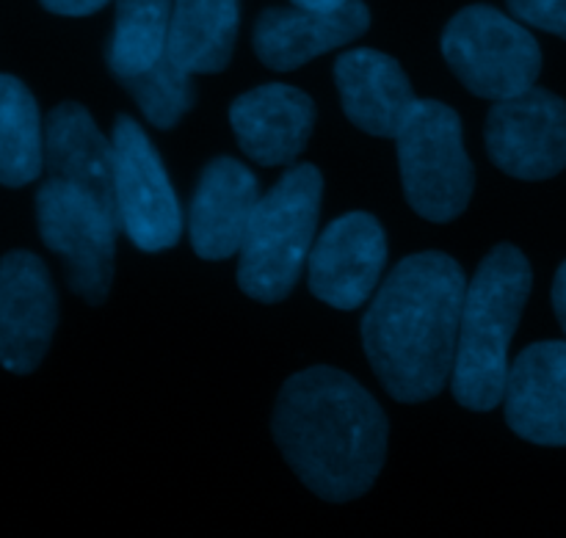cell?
Returning a JSON list of instances; mask_svg holds the SVG:
<instances>
[{
  "label": "cell",
  "mask_w": 566,
  "mask_h": 538,
  "mask_svg": "<svg viewBox=\"0 0 566 538\" xmlns=\"http://www.w3.org/2000/svg\"><path fill=\"white\" fill-rule=\"evenodd\" d=\"M258 202L252 171L232 158H216L199 177L191 202L193 252L202 260H227L241 252Z\"/></svg>",
  "instance_id": "obj_16"
},
{
  "label": "cell",
  "mask_w": 566,
  "mask_h": 538,
  "mask_svg": "<svg viewBox=\"0 0 566 538\" xmlns=\"http://www.w3.org/2000/svg\"><path fill=\"white\" fill-rule=\"evenodd\" d=\"M42 241L61 254L70 287L88 304H103L114 279V249L119 224L77 188L48 180L36 197Z\"/></svg>",
  "instance_id": "obj_7"
},
{
  "label": "cell",
  "mask_w": 566,
  "mask_h": 538,
  "mask_svg": "<svg viewBox=\"0 0 566 538\" xmlns=\"http://www.w3.org/2000/svg\"><path fill=\"white\" fill-rule=\"evenodd\" d=\"M238 36V0H175L169 59L191 75L221 72Z\"/></svg>",
  "instance_id": "obj_18"
},
{
  "label": "cell",
  "mask_w": 566,
  "mask_h": 538,
  "mask_svg": "<svg viewBox=\"0 0 566 538\" xmlns=\"http://www.w3.org/2000/svg\"><path fill=\"white\" fill-rule=\"evenodd\" d=\"M370 25L368 6L348 0L337 9H269L254 25V50L269 70L287 72L340 44L363 36Z\"/></svg>",
  "instance_id": "obj_13"
},
{
  "label": "cell",
  "mask_w": 566,
  "mask_h": 538,
  "mask_svg": "<svg viewBox=\"0 0 566 538\" xmlns=\"http://www.w3.org/2000/svg\"><path fill=\"white\" fill-rule=\"evenodd\" d=\"M335 81L346 116L370 136L396 138L418 105L398 61L379 50L343 53L335 64Z\"/></svg>",
  "instance_id": "obj_17"
},
{
  "label": "cell",
  "mask_w": 566,
  "mask_h": 538,
  "mask_svg": "<svg viewBox=\"0 0 566 538\" xmlns=\"http://www.w3.org/2000/svg\"><path fill=\"white\" fill-rule=\"evenodd\" d=\"M122 86L133 94L138 108L144 110L149 122L160 130L175 127L182 116L191 110L193 99H197V88L191 83V72L177 66L169 59V53L153 64L149 70L138 72V75L122 77Z\"/></svg>",
  "instance_id": "obj_21"
},
{
  "label": "cell",
  "mask_w": 566,
  "mask_h": 538,
  "mask_svg": "<svg viewBox=\"0 0 566 538\" xmlns=\"http://www.w3.org/2000/svg\"><path fill=\"white\" fill-rule=\"evenodd\" d=\"M495 166L520 180H547L566 169V103L545 88L497 99L486 119Z\"/></svg>",
  "instance_id": "obj_9"
},
{
  "label": "cell",
  "mask_w": 566,
  "mask_h": 538,
  "mask_svg": "<svg viewBox=\"0 0 566 538\" xmlns=\"http://www.w3.org/2000/svg\"><path fill=\"white\" fill-rule=\"evenodd\" d=\"M343 3H348V0H293V6H302V9H315V11L337 9V6Z\"/></svg>",
  "instance_id": "obj_25"
},
{
  "label": "cell",
  "mask_w": 566,
  "mask_h": 538,
  "mask_svg": "<svg viewBox=\"0 0 566 538\" xmlns=\"http://www.w3.org/2000/svg\"><path fill=\"white\" fill-rule=\"evenodd\" d=\"M44 163L39 108L17 77L0 75V182L28 186Z\"/></svg>",
  "instance_id": "obj_19"
},
{
  "label": "cell",
  "mask_w": 566,
  "mask_h": 538,
  "mask_svg": "<svg viewBox=\"0 0 566 538\" xmlns=\"http://www.w3.org/2000/svg\"><path fill=\"white\" fill-rule=\"evenodd\" d=\"M387 263V238L368 213H346L321 232L310 252V291L337 309H357L374 296Z\"/></svg>",
  "instance_id": "obj_10"
},
{
  "label": "cell",
  "mask_w": 566,
  "mask_h": 538,
  "mask_svg": "<svg viewBox=\"0 0 566 538\" xmlns=\"http://www.w3.org/2000/svg\"><path fill=\"white\" fill-rule=\"evenodd\" d=\"M531 265L520 249L495 246L464 291L459 324L453 398L470 412H490L503 401L509 348L531 296Z\"/></svg>",
  "instance_id": "obj_3"
},
{
  "label": "cell",
  "mask_w": 566,
  "mask_h": 538,
  "mask_svg": "<svg viewBox=\"0 0 566 538\" xmlns=\"http://www.w3.org/2000/svg\"><path fill=\"white\" fill-rule=\"evenodd\" d=\"M55 291L42 260L14 252L0 263V365L31 373L55 331Z\"/></svg>",
  "instance_id": "obj_11"
},
{
  "label": "cell",
  "mask_w": 566,
  "mask_h": 538,
  "mask_svg": "<svg viewBox=\"0 0 566 538\" xmlns=\"http://www.w3.org/2000/svg\"><path fill=\"white\" fill-rule=\"evenodd\" d=\"M321 191V171L302 163L260 197L238 263V285L249 298L274 304L293 291L313 246Z\"/></svg>",
  "instance_id": "obj_4"
},
{
  "label": "cell",
  "mask_w": 566,
  "mask_h": 538,
  "mask_svg": "<svg viewBox=\"0 0 566 538\" xmlns=\"http://www.w3.org/2000/svg\"><path fill=\"white\" fill-rule=\"evenodd\" d=\"M111 144L122 232H127L142 252L171 249L180 241L182 215L160 155L130 116L116 119Z\"/></svg>",
  "instance_id": "obj_8"
},
{
  "label": "cell",
  "mask_w": 566,
  "mask_h": 538,
  "mask_svg": "<svg viewBox=\"0 0 566 538\" xmlns=\"http://www.w3.org/2000/svg\"><path fill=\"white\" fill-rule=\"evenodd\" d=\"M232 130L243 152L260 166H287L304 152L315 125V105L285 83L252 88L230 108Z\"/></svg>",
  "instance_id": "obj_14"
},
{
  "label": "cell",
  "mask_w": 566,
  "mask_h": 538,
  "mask_svg": "<svg viewBox=\"0 0 566 538\" xmlns=\"http://www.w3.org/2000/svg\"><path fill=\"white\" fill-rule=\"evenodd\" d=\"M44 163L50 180L66 182L92 197L119 224L114 180V144L97 130L86 108L64 103L48 116L44 125Z\"/></svg>",
  "instance_id": "obj_15"
},
{
  "label": "cell",
  "mask_w": 566,
  "mask_h": 538,
  "mask_svg": "<svg viewBox=\"0 0 566 538\" xmlns=\"http://www.w3.org/2000/svg\"><path fill=\"white\" fill-rule=\"evenodd\" d=\"M553 307H556V318L566 335V263L558 268L556 282H553Z\"/></svg>",
  "instance_id": "obj_24"
},
{
  "label": "cell",
  "mask_w": 566,
  "mask_h": 538,
  "mask_svg": "<svg viewBox=\"0 0 566 538\" xmlns=\"http://www.w3.org/2000/svg\"><path fill=\"white\" fill-rule=\"evenodd\" d=\"M506 423L536 445H566V340L534 342L509 368Z\"/></svg>",
  "instance_id": "obj_12"
},
{
  "label": "cell",
  "mask_w": 566,
  "mask_h": 538,
  "mask_svg": "<svg viewBox=\"0 0 566 538\" xmlns=\"http://www.w3.org/2000/svg\"><path fill=\"white\" fill-rule=\"evenodd\" d=\"M274 436L285 462L315 495L348 503L379 478L387 418L352 376L335 368H310L282 387Z\"/></svg>",
  "instance_id": "obj_2"
},
{
  "label": "cell",
  "mask_w": 566,
  "mask_h": 538,
  "mask_svg": "<svg viewBox=\"0 0 566 538\" xmlns=\"http://www.w3.org/2000/svg\"><path fill=\"white\" fill-rule=\"evenodd\" d=\"M42 3L44 9L55 11V14L83 17V14H94V11H99L108 0H42Z\"/></svg>",
  "instance_id": "obj_23"
},
{
  "label": "cell",
  "mask_w": 566,
  "mask_h": 538,
  "mask_svg": "<svg viewBox=\"0 0 566 538\" xmlns=\"http://www.w3.org/2000/svg\"><path fill=\"white\" fill-rule=\"evenodd\" d=\"M442 55L470 92L495 103L528 92L542 70L536 39L492 6L459 11L442 33Z\"/></svg>",
  "instance_id": "obj_6"
},
{
  "label": "cell",
  "mask_w": 566,
  "mask_h": 538,
  "mask_svg": "<svg viewBox=\"0 0 566 538\" xmlns=\"http://www.w3.org/2000/svg\"><path fill=\"white\" fill-rule=\"evenodd\" d=\"M396 144L403 193L415 213L437 224L462 215L473 197L475 175L457 110L437 99H418Z\"/></svg>",
  "instance_id": "obj_5"
},
{
  "label": "cell",
  "mask_w": 566,
  "mask_h": 538,
  "mask_svg": "<svg viewBox=\"0 0 566 538\" xmlns=\"http://www.w3.org/2000/svg\"><path fill=\"white\" fill-rule=\"evenodd\" d=\"M464 291L457 260L423 252L401 260L374 296L363 346L396 401L420 403L446 390L457 362Z\"/></svg>",
  "instance_id": "obj_1"
},
{
  "label": "cell",
  "mask_w": 566,
  "mask_h": 538,
  "mask_svg": "<svg viewBox=\"0 0 566 538\" xmlns=\"http://www.w3.org/2000/svg\"><path fill=\"white\" fill-rule=\"evenodd\" d=\"M175 0H116V25L108 64L114 75L130 77L158 64L169 48Z\"/></svg>",
  "instance_id": "obj_20"
},
{
  "label": "cell",
  "mask_w": 566,
  "mask_h": 538,
  "mask_svg": "<svg viewBox=\"0 0 566 538\" xmlns=\"http://www.w3.org/2000/svg\"><path fill=\"white\" fill-rule=\"evenodd\" d=\"M517 20L566 39V0H509Z\"/></svg>",
  "instance_id": "obj_22"
}]
</instances>
